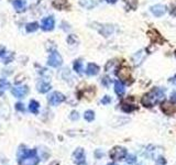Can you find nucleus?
<instances>
[{
  "label": "nucleus",
  "instance_id": "473e14b6",
  "mask_svg": "<svg viewBox=\"0 0 176 165\" xmlns=\"http://www.w3.org/2000/svg\"><path fill=\"white\" fill-rule=\"evenodd\" d=\"M108 4H116L117 2V0H106Z\"/></svg>",
  "mask_w": 176,
  "mask_h": 165
},
{
  "label": "nucleus",
  "instance_id": "393cba45",
  "mask_svg": "<svg viewBox=\"0 0 176 165\" xmlns=\"http://www.w3.org/2000/svg\"><path fill=\"white\" fill-rule=\"evenodd\" d=\"M156 165H166V161L164 158H158V160L156 161Z\"/></svg>",
  "mask_w": 176,
  "mask_h": 165
},
{
  "label": "nucleus",
  "instance_id": "cd10ccee",
  "mask_svg": "<svg viewBox=\"0 0 176 165\" xmlns=\"http://www.w3.org/2000/svg\"><path fill=\"white\" fill-rule=\"evenodd\" d=\"M15 109L19 110V111H24V107H23V105L22 104H17L15 105Z\"/></svg>",
  "mask_w": 176,
  "mask_h": 165
},
{
  "label": "nucleus",
  "instance_id": "2f4dec72",
  "mask_svg": "<svg viewBox=\"0 0 176 165\" xmlns=\"http://www.w3.org/2000/svg\"><path fill=\"white\" fill-rule=\"evenodd\" d=\"M171 100L174 102V104H176V91L175 93H173L172 94V97H171Z\"/></svg>",
  "mask_w": 176,
  "mask_h": 165
},
{
  "label": "nucleus",
  "instance_id": "39448f33",
  "mask_svg": "<svg viewBox=\"0 0 176 165\" xmlns=\"http://www.w3.org/2000/svg\"><path fill=\"white\" fill-rule=\"evenodd\" d=\"M94 28L97 29V31L100 33L101 35L109 36L113 32V27L109 24H98V23H94Z\"/></svg>",
  "mask_w": 176,
  "mask_h": 165
},
{
  "label": "nucleus",
  "instance_id": "b1692460",
  "mask_svg": "<svg viewBox=\"0 0 176 165\" xmlns=\"http://www.w3.org/2000/svg\"><path fill=\"white\" fill-rule=\"evenodd\" d=\"M111 101V98L109 97V96H105L102 99H101V104L102 105H107V104H109Z\"/></svg>",
  "mask_w": 176,
  "mask_h": 165
},
{
  "label": "nucleus",
  "instance_id": "dca6fc26",
  "mask_svg": "<svg viewBox=\"0 0 176 165\" xmlns=\"http://www.w3.org/2000/svg\"><path fill=\"white\" fill-rule=\"evenodd\" d=\"M50 89H51V85L49 84V82H40L39 85H38V90H39L40 93H42V94L47 93V91H49Z\"/></svg>",
  "mask_w": 176,
  "mask_h": 165
},
{
  "label": "nucleus",
  "instance_id": "ddd939ff",
  "mask_svg": "<svg viewBox=\"0 0 176 165\" xmlns=\"http://www.w3.org/2000/svg\"><path fill=\"white\" fill-rule=\"evenodd\" d=\"M100 71V68L98 66L97 64H95V63H89V64L87 65V68H86V74L88 76H94V75H97L98 73Z\"/></svg>",
  "mask_w": 176,
  "mask_h": 165
},
{
  "label": "nucleus",
  "instance_id": "f704fd0d",
  "mask_svg": "<svg viewBox=\"0 0 176 165\" xmlns=\"http://www.w3.org/2000/svg\"><path fill=\"white\" fill-rule=\"evenodd\" d=\"M172 82H174V84H175V85H176V77H174V78L172 79Z\"/></svg>",
  "mask_w": 176,
  "mask_h": 165
},
{
  "label": "nucleus",
  "instance_id": "2eb2a0df",
  "mask_svg": "<svg viewBox=\"0 0 176 165\" xmlns=\"http://www.w3.org/2000/svg\"><path fill=\"white\" fill-rule=\"evenodd\" d=\"M53 7L58 9V10H62V9L68 7V2H67V0H54Z\"/></svg>",
  "mask_w": 176,
  "mask_h": 165
},
{
  "label": "nucleus",
  "instance_id": "5701e85b",
  "mask_svg": "<svg viewBox=\"0 0 176 165\" xmlns=\"http://www.w3.org/2000/svg\"><path fill=\"white\" fill-rule=\"evenodd\" d=\"M84 118L89 122L93 121L94 119H95V112H94L93 110H87V111H85V113H84Z\"/></svg>",
  "mask_w": 176,
  "mask_h": 165
},
{
  "label": "nucleus",
  "instance_id": "c756f323",
  "mask_svg": "<svg viewBox=\"0 0 176 165\" xmlns=\"http://www.w3.org/2000/svg\"><path fill=\"white\" fill-rule=\"evenodd\" d=\"M12 58H13V54H12V55H11L10 57H9V56H8V57H6L4 60V63H6V64H8V63H10L11 61H12Z\"/></svg>",
  "mask_w": 176,
  "mask_h": 165
},
{
  "label": "nucleus",
  "instance_id": "4be33fe9",
  "mask_svg": "<svg viewBox=\"0 0 176 165\" xmlns=\"http://www.w3.org/2000/svg\"><path fill=\"white\" fill-rule=\"evenodd\" d=\"M39 29V24L36 23V22H31V23H28L27 27H25V30H27V32H34L36 30Z\"/></svg>",
  "mask_w": 176,
  "mask_h": 165
},
{
  "label": "nucleus",
  "instance_id": "c85d7f7f",
  "mask_svg": "<svg viewBox=\"0 0 176 165\" xmlns=\"http://www.w3.org/2000/svg\"><path fill=\"white\" fill-rule=\"evenodd\" d=\"M127 161L129 162V163H133V162H135V156H133V155H129L128 158H127Z\"/></svg>",
  "mask_w": 176,
  "mask_h": 165
},
{
  "label": "nucleus",
  "instance_id": "20e7f679",
  "mask_svg": "<svg viewBox=\"0 0 176 165\" xmlns=\"http://www.w3.org/2000/svg\"><path fill=\"white\" fill-rule=\"evenodd\" d=\"M62 63H63V58L62 56L60 55L58 52L56 51H53L51 55L49 56V60H47V64L52 66V67H58V66H61Z\"/></svg>",
  "mask_w": 176,
  "mask_h": 165
},
{
  "label": "nucleus",
  "instance_id": "0eeeda50",
  "mask_svg": "<svg viewBox=\"0 0 176 165\" xmlns=\"http://www.w3.org/2000/svg\"><path fill=\"white\" fill-rule=\"evenodd\" d=\"M161 109L165 115H173L176 112V104H174L173 101H164L161 105Z\"/></svg>",
  "mask_w": 176,
  "mask_h": 165
},
{
  "label": "nucleus",
  "instance_id": "f8f14e48",
  "mask_svg": "<svg viewBox=\"0 0 176 165\" xmlns=\"http://www.w3.org/2000/svg\"><path fill=\"white\" fill-rule=\"evenodd\" d=\"M12 6L17 12H23L27 9V1L25 0H12Z\"/></svg>",
  "mask_w": 176,
  "mask_h": 165
},
{
  "label": "nucleus",
  "instance_id": "412c9836",
  "mask_svg": "<svg viewBox=\"0 0 176 165\" xmlns=\"http://www.w3.org/2000/svg\"><path fill=\"white\" fill-rule=\"evenodd\" d=\"M73 67H74V71H75L76 73L82 74V73H83V62L79 61V60H77V61L74 62Z\"/></svg>",
  "mask_w": 176,
  "mask_h": 165
},
{
  "label": "nucleus",
  "instance_id": "f3484780",
  "mask_svg": "<svg viewBox=\"0 0 176 165\" xmlns=\"http://www.w3.org/2000/svg\"><path fill=\"white\" fill-rule=\"evenodd\" d=\"M115 91L117 95L119 96H122L124 94V86L121 82H115Z\"/></svg>",
  "mask_w": 176,
  "mask_h": 165
},
{
  "label": "nucleus",
  "instance_id": "f257e3e1",
  "mask_svg": "<svg viewBox=\"0 0 176 165\" xmlns=\"http://www.w3.org/2000/svg\"><path fill=\"white\" fill-rule=\"evenodd\" d=\"M165 97V93L162 88H158V87H155L152 90H150L149 93H147L144 95L142 99H141V102L143 106L145 107H153L154 105L158 104L161 100H163Z\"/></svg>",
  "mask_w": 176,
  "mask_h": 165
},
{
  "label": "nucleus",
  "instance_id": "7ed1b4c3",
  "mask_svg": "<svg viewBox=\"0 0 176 165\" xmlns=\"http://www.w3.org/2000/svg\"><path fill=\"white\" fill-rule=\"evenodd\" d=\"M110 158L112 160H115V161H121L123 158H126L127 155V149L126 147H115L110 151Z\"/></svg>",
  "mask_w": 176,
  "mask_h": 165
},
{
  "label": "nucleus",
  "instance_id": "423d86ee",
  "mask_svg": "<svg viewBox=\"0 0 176 165\" xmlns=\"http://www.w3.org/2000/svg\"><path fill=\"white\" fill-rule=\"evenodd\" d=\"M65 100V96L63 94L58 93V91H54L53 94H51L49 96V102L51 106H57V105L62 104Z\"/></svg>",
  "mask_w": 176,
  "mask_h": 165
},
{
  "label": "nucleus",
  "instance_id": "bb28decb",
  "mask_svg": "<svg viewBox=\"0 0 176 165\" xmlns=\"http://www.w3.org/2000/svg\"><path fill=\"white\" fill-rule=\"evenodd\" d=\"M78 118H79L78 112L73 111L72 113H71V119H72V120H77V119H78Z\"/></svg>",
  "mask_w": 176,
  "mask_h": 165
},
{
  "label": "nucleus",
  "instance_id": "9b49d317",
  "mask_svg": "<svg viewBox=\"0 0 176 165\" xmlns=\"http://www.w3.org/2000/svg\"><path fill=\"white\" fill-rule=\"evenodd\" d=\"M151 12L155 17H161L166 12V7L163 4H155V6L151 7Z\"/></svg>",
  "mask_w": 176,
  "mask_h": 165
},
{
  "label": "nucleus",
  "instance_id": "6ab92c4d",
  "mask_svg": "<svg viewBox=\"0 0 176 165\" xmlns=\"http://www.w3.org/2000/svg\"><path fill=\"white\" fill-rule=\"evenodd\" d=\"M121 109H122L124 112H131L133 111L134 109H137V107H135V105L133 104H129V102H123L122 106H121Z\"/></svg>",
  "mask_w": 176,
  "mask_h": 165
},
{
  "label": "nucleus",
  "instance_id": "4468645a",
  "mask_svg": "<svg viewBox=\"0 0 176 165\" xmlns=\"http://www.w3.org/2000/svg\"><path fill=\"white\" fill-rule=\"evenodd\" d=\"M74 160H75L76 163H78V164H82L85 162V153H84V150L83 149H77V150L74 152Z\"/></svg>",
  "mask_w": 176,
  "mask_h": 165
},
{
  "label": "nucleus",
  "instance_id": "72a5a7b5",
  "mask_svg": "<svg viewBox=\"0 0 176 165\" xmlns=\"http://www.w3.org/2000/svg\"><path fill=\"white\" fill-rule=\"evenodd\" d=\"M107 165H118V164H117V163H113V162H112V163H108Z\"/></svg>",
  "mask_w": 176,
  "mask_h": 165
},
{
  "label": "nucleus",
  "instance_id": "a211bd4d",
  "mask_svg": "<svg viewBox=\"0 0 176 165\" xmlns=\"http://www.w3.org/2000/svg\"><path fill=\"white\" fill-rule=\"evenodd\" d=\"M39 108H40V105H39V102L38 101H35V100H31L30 101V105H29V110L32 113H38L39 112Z\"/></svg>",
  "mask_w": 176,
  "mask_h": 165
},
{
  "label": "nucleus",
  "instance_id": "6e6552de",
  "mask_svg": "<svg viewBox=\"0 0 176 165\" xmlns=\"http://www.w3.org/2000/svg\"><path fill=\"white\" fill-rule=\"evenodd\" d=\"M117 75H118V77L120 79H122L123 82L130 80L131 79V71H130L129 67L122 66V67L119 68V71L117 72Z\"/></svg>",
  "mask_w": 176,
  "mask_h": 165
},
{
  "label": "nucleus",
  "instance_id": "f03ea898",
  "mask_svg": "<svg viewBox=\"0 0 176 165\" xmlns=\"http://www.w3.org/2000/svg\"><path fill=\"white\" fill-rule=\"evenodd\" d=\"M18 162L20 165H38L40 160L36 156L35 150H24L20 152Z\"/></svg>",
  "mask_w": 176,
  "mask_h": 165
},
{
  "label": "nucleus",
  "instance_id": "a878e982",
  "mask_svg": "<svg viewBox=\"0 0 176 165\" xmlns=\"http://www.w3.org/2000/svg\"><path fill=\"white\" fill-rule=\"evenodd\" d=\"M102 84H104V86H106V87H108L109 85H110V78L109 77H104L102 78Z\"/></svg>",
  "mask_w": 176,
  "mask_h": 165
},
{
  "label": "nucleus",
  "instance_id": "aec40b11",
  "mask_svg": "<svg viewBox=\"0 0 176 165\" xmlns=\"http://www.w3.org/2000/svg\"><path fill=\"white\" fill-rule=\"evenodd\" d=\"M10 87V82H7L6 79H0V96Z\"/></svg>",
  "mask_w": 176,
  "mask_h": 165
},
{
  "label": "nucleus",
  "instance_id": "9d476101",
  "mask_svg": "<svg viewBox=\"0 0 176 165\" xmlns=\"http://www.w3.org/2000/svg\"><path fill=\"white\" fill-rule=\"evenodd\" d=\"M54 25H55V21H54L53 17H46L42 20V30L44 31H51L53 30Z\"/></svg>",
  "mask_w": 176,
  "mask_h": 165
},
{
  "label": "nucleus",
  "instance_id": "1a4fd4ad",
  "mask_svg": "<svg viewBox=\"0 0 176 165\" xmlns=\"http://www.w3.org/2000/svg\"><path fill=\"white\" fill-rule=\"evenodd\" d=\"M12 95L17 98H22L24 97L25 95L28 94L29 89H28V87L27 86H15V88H12Z\"/></svg>",
  "mask_w": 176,
  "mask_h": 165
},
{
  "label": "nucleus",
  "instance_id": "7c9ffc66",
  "mask_svg": "<svg viewBox=\"0 0 176 165\" xmlns=\"http://www.w3.org/2000/svg\"><path fill=\"white\" fill-rule=\"evenodd\" d=\"M4 53H6L4 47V46H0V56H4Z\"/></svg>",
  "mask_w": 176,
  "mask_h": 165
}]
</instances>
